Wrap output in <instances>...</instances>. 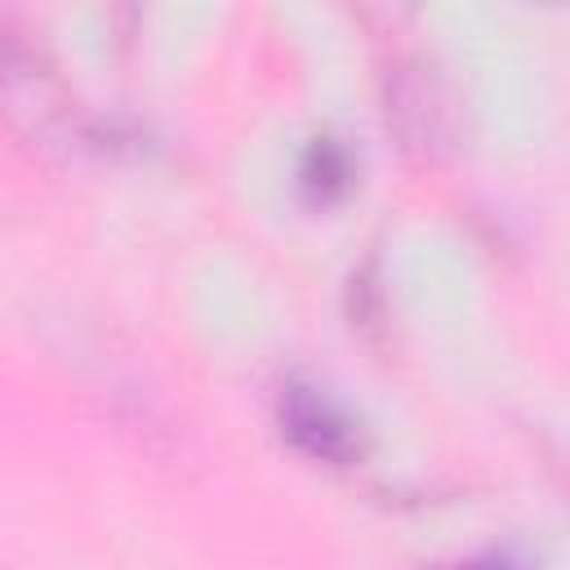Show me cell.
Returning a JSON list of instances; mask_svg holds the SVG:
<instances>
[{"instance_id": "6da1fadb", "label": "cell", "mask_w": 570, "mask_h": 570, "mask_svg": "<svg viewBox=\"0 0 570 570\" xmlns=\"http://www.w3.org/2000/svg\"><path fill=\"white\" fill-rule=\"evenodd\" d=\"M0 120L31 147L62 151L76 142V102L40 45L0 18Z\"/></svg>"}, {"instance_id": "7a4b0ae2", "label": "cell", "mask_w": 570, "mask_h": 570, "mask_svg": "<svg viewBox=\"0 0 570 570\" xmlns=\"http://www.w3.org/2000/svg\"><path fill=\"white\" fill-rule=\"evenodd\" d=\"M281 428L285 436L321 459V463H352L361 454V432L356 423L343 414V405H334L321 387H303V383H289L285 396H281Z\"/></svg>"}, {"instance_id": "3957f363", "label": "cell", "mask_w": 570, "mask_h": 570, "mask_svg": "<svg viewBox=\"0 0 570 570\" xmlns=\"http://www.w3.org/2000/svg\"><path fill=\"white\" fill-rule=\"evenodd\" d=\"M303 183H307V187H321V196H325L330 187H343V183H347V156H343L338 147H330V142H316L312 156H307Z\"/></svg>"}]
</instances>
